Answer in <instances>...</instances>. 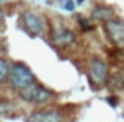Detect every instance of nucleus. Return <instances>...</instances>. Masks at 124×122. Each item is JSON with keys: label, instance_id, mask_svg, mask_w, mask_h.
Listing matches in <instances>:
<instances>
[{"label": "nucleus", "instance_id": "nucleus-8", "mask_svg": "<svg viewBox=\"0 0 124 122\" xmlns=\"http://www.w3.org/2000/svg\"><path fill=\"white\" fill-rule=\"evenodd\" d=\"M93 17L99 19V20H108L110 17H113V11L107 6H97L93 11Z\"/></svg>", "mask_w": 124, "mask_h": 122}, {"label": "nucleus", "instance_id": "nucleus-3", "mask_svg": "<svg viewBox=\"0 0 124 122\" xmlns=\"http://www.w3.org/2000/svg\"><path fill=\"white\" fill-rule=\"evenodd\" d=\"M88 75L94 86H102L107 81V64L99 58H93L90 61Z\"/></svg>", "mask_w": 124, "mask_h": 122}, {"label": "nucleus", "instance_id": "nucleus-7", "mask_svg": "<svg viewBox=\"0 0 124 122\" xmlns=\"http://www.w3.org/2000/svg\"><path fill=\"white\" fill-rule=\"evenodd\" d=\"M52 41H54L55 46L64 47L74 42V34L69 30H55L52 31Z\"/></svg>", "mask_w": 124, "mask_h": 122}, {"label": "nucleus", "instance_id": "nucleus-12", "mask_svg": "<svg viewBox=\"0 0 124 122\" xmlns=\"http://www.w3.org/2000/svg\"><path fill=\"white\" fill-rule=\"evenodd\" d=\"M108 102L112 103V107H116V103H118V102H116V99H113V97H110V99H108Z\"/></svg>", "mask_w": 124, "mask_h": 122}, {"label": "nucleus", "instance_id": "nucleus-13", "mask_svg": "<svg viewBox=\"0 0 124 122\" xmlns=\"http://www.w3.org/2000/svg\"><path fill=\"white\" fill-rule=\"evenodd\" d=\"M2 19H3V16H2V11H0V24H2Z\"/></svg>", "mask_w": 124, "mask_h": 122}, {"label": "nucleus", "instance_id": "nucleus-2", "mask_svg": "<svg viewBox=\"0 0 124 122\" xmlns=\"http://www.w3.org/2000/svg\"><path fill=\"white\" fill-rule=\"evenodd\" d=\"M19 95H21V99L25 100V102L44 103V102H47L49 99L52 97V92L49 91V89H46L44 86L33 83V85L27 86L25 89H21V91H19Z\"/></svg>", "mask_w": 124, "mask_h": 122}, {"label": "nucleus", "instance_id": "nucleus-14", "mask_svg": "<svg viewBox=\"0 0 124 122\" xmlns=\"http://www.w3.org/2000/svg\"><path fill=\"white\" fill-rule=\"evenodd\" d=\"M83 2V0H77V5H79V3H82Z\"/></svg>", "mask_w": 124, "mask_h": 122}, {"label": "nucleus", "instance_id": "nucleus-4", "mask_svg": "<svg viewBox=\"0 0 124 122\" xmlns=\"http://www.w3.org/2000/svg\"><path fill=\"white\" fill-rule=\"evenodd\" d=\"M105 30L110 41L116 47H124V22L118 19H110L105 24Z\"/></svg>", "mask_w": 124, "mask_h": 122}, {"label": "nucleus", "instance_id": "nucleus-15", "mask_svg": "<svg viewBox=\"0 0 124 122\" xmlns=\"http://www.w3.org/2000/svg\"><path fill=\"white\" fill-rule=\"evenodd\" d=\"M60 2H61V3H63V2H66V0H60Z\"/></svg>", "mask_w": 124, "mask_h": 122}, {"label": "nucleus", "instance_id": "nucleus-11", "mask_svg": "<svg viewBox=\"0 0 124 122\" xmlns=\"http://www.w3.org/2000/svg\"><path fill=\"white\" fill-rule=\"evenodd\" d=\"M63 9H66V11H72L74 9V2L72 0H66V2H63Z\"/></svg>", "mask_w": 124, "mask_h": 122}, {"label": "nucleus", "instance_id": "nucleus-6", "mask_svg": "<svg viewBox=\"0 0 124 122\" xmlns=\"http://www.w3.org/2000/svg\"><path fill=\"white\" fill-rule=\"evenodd\" d=\"M22 20H24V25L27 28V31L31 36H38V34L42 33V22L35 13H24Z\"/></svg>", "mask_w": 124, "mask_h": 122}, {"label": "nucleus", "instance_id": "nucleus-1", "mask_svg": "<svg viewBox=\"0 0 124 122\" xmlns=\"http://www.w3.org/2000/svg\"><path fill=\"white\" fill-rule=\"evenodd\" d=\"M9 83H11L13 88L16 89H25L27 86L33 85L35 80H33V74L30 72L27 66L21 63H16L11 66V72H9Z\"/></svg>", "mask_w": 124, "mask_h": 122}, {"label": "nucleus", "instance_id": "nucleus-5", "mask_svg": "<svg viewBox=\"0 0 124 122\" xmlns=\"http://www.w3.org/2000/svg\"><path fill=\"white\" fill-rule=\"evenodd\" d=\"M25 122H61V114L54 108H47L31 113L28 117H25Z\"/></svg>", "mask_w": 124, "mask_h": 122}, {"label": "nucleus", "instance_id": "nucleus-10", "mask_svg": "<svg viewBox=\"0 0 124 122\" xmlns=\"http://www.w3.org/2000/svg\"><path fill=\"white\" fill-rule=\"evenodd\" d=\"M77 22L80 24V27H82V30H83V31H90L91 28H93V25H91V22L88 20V19L82 17V16H80V17H77Z\"/></svg>", "mask_w": 124, "mask_h": 122}, {"label": "nucleus", "instance_id": "nucleus-9", "mask_svg": "<svg viewBox=\"0 0 124 122\" xmlns=\"http://www.w3.org/2000/svg\"><path fill=\"white\" fill-rule=\"evenodd\" d=\"M9 72L11 69H9L8 63L3 58H0V83H5L6 80H9Z\"/></svg>", "mask_w": 124, "mask_h": 122}]
</instances>
